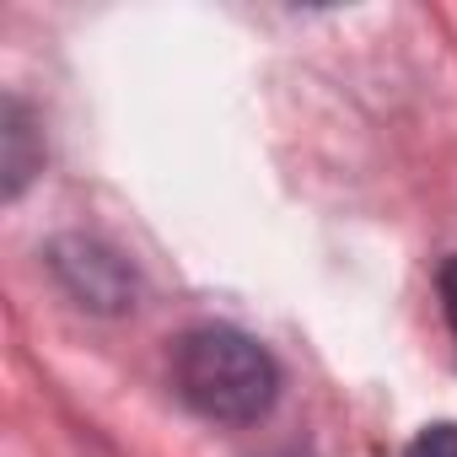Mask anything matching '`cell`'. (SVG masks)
I'll return each mask as SVG.
<instances>
[{
  "label": "cell",
  "instance_id": "6da1fadb",
  "mask_svg": "<svg viewBox=\"0 0 457 457\" xmlns=\"http://www.w3.org/2000/svg\"><path fill=\"white\" fill-rule=\"evenodd\" d=\"M172 387L194 414L215 425H253L280 393V366L253 334L199 323L172 339Z\"/></svg>",
  "mask_w": 457,
  "mask_h": 457
},
{
  "label": "cell",
  "instance_id": "7a4b0ae2",
  "mask_svg": "<svg viewBox=\"0 0 457 457\" xmlns=\"http://www.w3.org/2000/svg\"><path fill=\"white\" fill-rule=\"evenodd\" d=\"M403 457H457V425H425Z\"/></svg>",
  "mask_w": 457,
  "mask_h": 457
},
{
  "label": "cell",
  "instance_id": "3957f363",
  "mask_svg": "<svg viewBox=\"0 0 457 457\" xmlns=\"http://www.w3.org/2000/svg\"><path fill=\"white\" fill-rule=\"evenodd\" d=\"M436 296H441V318H446V328L457 339V253L436 270Z\"/></svg>",
  "mask_w": 457,
  "mask_h": 457
}]
</instances>
